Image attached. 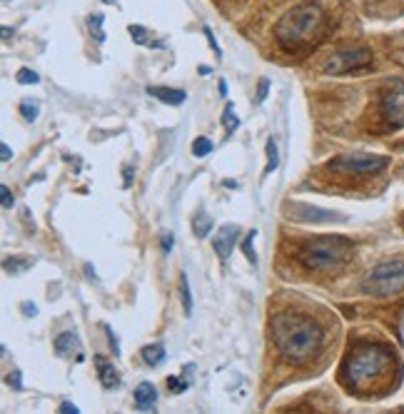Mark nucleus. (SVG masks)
I'll return each mask as SVG.
<instances>
[{
    "label": "nucleus",
    "instance_id": "f8f14e48",
    "mask_svg": "<svg viewBox=\"0 0 404 414\" xmlns=\"http://www.w3.org/2000/svg\"><path fill=\"white\" fill-rule=\"evenodd\" d=\"M133 397L138 409H155V404H158V389H155L153 382H140L135 387Z\"/></svg>",
    "mask_w": 404,
    "mask_h": 414
},
{
    "label": "nucleus",
    "instance_id": "412c9836",
    "mask_svg": "<svg viewBox=\"0 0 404 414\" xmlns=\"http://www.w3.org/2000/svg\"><path fill=\"white\" fill-rule=\"evenodd\" d=\"M255 237H257V230H252V232H247V237L242 240V252H245V257L252 262V265H257V257H255Z\"/></svg>",
    "mask_w": 404,
    "mask_h": 414
},
{
    "label": "nucleus",
    "instance_id": "bb28decb",
    "mask_svg": "<svg viewBox=\"0 0 404 414\" xmlns=\"http://www.w3.org/2000/svg\"><path fill=\"white\" fill-rule=\"evenodd\" d=\"M0 200H3V210H13V205H16V200H13V192L8 185H3L0 187Z\"/></svg>",
    "mask_w": 404,
    "mask_h": 414
},
{
    "label": "nucleus",
    "instance_id": "dca6fc26",
    "mask_svg": "<svg viewBox=\"0 0 404 414\" xmlns=\"http://www.w3.org/2000/svg\"><path fill=\"white\" fill-rule=\"evenodd\" d=\"M165 344L155 342V344H148V347H143V359L145 364H150V367H158V364L165 362Z\"/></svg>",
    "mask_w": 404,
    "mask_h": 414
},
{
    "label": "nucleus",
    "instance_id": "39448f33",
    "mask_svg": "<svg viewBox=\"0 0 404 414\" xmlns=\"http://www.w3.org/2000/svg\"><path fill=\"white\" fill-rule=\"evenodd\" d=\"M362 290L372 297H392L404 290V260H387L367 272Z\"/></svg>",
    "mask_w": 404,
    "mask_h": 414
},
{
    "label": "nucleus",
    "instance_id": "393cba45",
    "mask_svg": "<svg viewBox=\"0 0 404 414\" xmlns=\"http://www.w3.org/2000/svg\"><path fill=\"white\" fill-rule=\"evenodd\" d=\"M145 28L143 26H130V38H133L138 45H150V40H148V36H145Z\"/></svg>",
    "mask_w": 404,
    "mask_h": 414
},
{
    "label": "nucleus",
    "instance_id": "4be33fe9",
    "mask_svg": "<svg viewBox=\"0 0 404 414\" xmlns=\"http://www.w3.org/2000/svg\"><path fill=\"white\" fill-rule=\"evenodd\" d=\"M16 80L21 82V85H36V82H40V75H38L36 70H31V67H21Z\"/></svg>",
    "mask_w": 404,
    "mask_h": 414
},
{
    "label": "nucleus",
    "instance_id": "ddd939ff",
    "mask_svg": "<svg viewBox=\"0 0 404 414\" xmlns=\"http://www.w3.org/2000/svg\"><path fill=\"white\" fill-rule=\"evenodd\" d=\"M192 232H195V237H200V240H205V237L212 232V217L207 215L205 210H200L192 215Z\"/></svg>",
    "mask_w": 404,
    "mask_h": 414
},
{
    "label": "nucleus",
    "instance_id": "a878e982",
    "mask_svg": "<svg viewBox=\"0 0 404 414\" xmlns=\"http://www.w3.org/2000/svg\"><path fill=\"white\" fill-rule=\"evenodd\" d=\"M168 387L170 389H173V392H185V389H187L190 387V379L187 377H182V379H180V377H168Z\"/></svg>",
    "mask_w": 404,
    "mask_h": 414
},
{
    "label": "nucleus",
    "instance_id": "0eeeda50",
    "mask_svg": "<svg viewBox=\"0 0 404 414\" xmlns=\"http://www.w3.org/2000/svg\"><path fill=\"white\" fill-rule=\"evenodd\" d=\"M387 165L389 160L382 158V155L344 153L329 163V170H339V173H352V175H374V173H382Z\"/></svg>",
    "mask_w": 404,
    "mask_h": 414
},
{
    "label": "nucleus",
    "instance_id": "e433bc0d",
    "mask_svg": "<svg viewBox=\"0 0 404 414\" xmlns=\"http://www.w3.org/2000/svg\"><path fill=\"white\" fill-rule=\"evenodd\" d=\"M130 175H133V170L125 168V187H130Z\"/></svg>",
    "mask_w": 404,
    "mask_h": 414
},
{
    "label": "nucleus",
    "instance_id": "473e14b6",
    "mask_svg": "<svg viewBox=\"0 0 404 414\" xmlns=\"http://www.w3.org/2000/svg\"><path fill=\"white\" fill-rule=\"evenodd\" d=\"M0 158H3V163H8V160L13 158V150H11V145H8V143L0 145Z\"/></svg>",
    "mask_w": 404,
    "mask_h": 414
},
{
    "label": "nucleus",
    "instance_id": "b1692460",
    "mask_svg": "<svg viewBox=\"0 0 404 414\" xmlns=\"http://www.w3.org/2000/svg\"><path fill=\"white\" fill-rule=\"evenodd\" d=\"M21 113H23V118H26L28 123H36L38 120V105L36 102H31V100H23L21 102Z\"/></svg>",
    "mask_w": 404,
    "mask_h": 414
},
{
    "label": "nucleus",
    "instance_id": "72a5a7b5",
    "mask_svg": "<svg viewBox=\"0 0 404 414\" xmlns=\"http://www.w3.org/2000/svg\"><path fill=\"white\" fill-rule=\"evenodd\" d=\"M23 312H26V317H36L38 315V307L36 305H31V302H23Z\"/></svg>",
    "mask_w": 404,
    "mask_h": 414
},
{
    "label": "nucleus",
    "instance_id": "7c9ffc66",
    "mask_svg": "<svg viewBox=\"0 0 404 414\" xmlns=\"http://www.w3.org/2000/svg\"><path fill=\"white\" fill-rule=\"evenodd\" d=\"M6 382L11 384L13 389H23V374L18 372V369H13V374H8Z\"/></svg>",
    "mask_w": 404,
    "mask_h": 414
},
{
    "label": "nucleus",
    "instance_id": "ea45409f",
    "mask_svg": "<svg viewBox=\"0 0 404 414\" xmlns=\"http://www.w3.org/2000/svg\"><path fill=\"white\" fill-rule=\"evenodd\" d=\"M103 3H115V0H103Z\"/></svg>",
    "mask_w": 404,
    "mask_h": 414
},
{
    "label": "nucleus",
    "instance_id": "58836bf2",
    "mask_svg": "<svg viewBox=\"0 0 404 414\" xmlns=\"http://www.w3.org/2000/svg\"><path fill=\"white\" fill-rule=\"evenodd\" d=\"M222 185H225V187H237L235 180H225V183H222Z\"/></svg>",
    "mask_w": 404,
    "mask_h": 414
},
{
    "label": "nucleus",
    "instance_id": "9d476101",
    "mask_svg": "<svg viewBox=\"0 0 404 414\" xmlns=\"http://www.w3.org/2000/svg\"><path fill=\"white\" fill-rule=\"evenodd\" d=\"M95 367H97V379H100V384H103L105 389L118 387L120 374H118V369H115L113 362H108L103 354H95Z\"/></svg>",
    "mask_w": 404,
    "mask_h": 414
},
{
    "label": "nucleus",
    "instance_id": "423d86ee",
    "mask_svg": "<svg viewBox=\"0 0 404 414\" xmlns=\"http://www.w3.org/2000/svg\"><path fill=\"white\" fill-rule=\"evenodd\" d=\"M379 113L387 128H402L404 125V80L394 77L379 95Z\"/></svg>",
    "mask_w": 404,
    "mask_h": 414
},
{
    "label": "nucleus",
    "instance_id": "6e6552de",
    "mask_svg": "<svg viewBox=\"0 0 404 414\" xmlns=\"http://www.w3.org/2000/svg\"><path fill=\"white\" fill-rule=\"evenodd\" d=\"M369 65H372V53L367 48H357V50H342L337 55H332L324 62L322 70L327 75H344V72L352 70H364Z\"/></svg>",
    "mask_w": 404,
    "mask_h": 414
},
{
    "label": "nucleus",
    "instance_id": "c756f323",
    "mask_svg": "<svg viewBox=\"0 0 404 414\" xmlns=\"http://www.w3.org/2000/svg\"><path fill=\"white\" fill-rule=\"evenodd\" d=\"M202 33H205L207 43H210V48H212V53H215L217 58H222V48L217 45V40H215V36H212V31H210V28H202Z\"/></svg>",
    "mask_w": 404,
    "mask_h": 414
},
{
    "label": "nucleus",
    "instance_id": "aec40b11",
    "mask_svg": "<svg viewBox=\"0 0 404 414\" xmlns=\"http://www.w3.org/2000/svg\"><path fill=\"white\" fill-rule=\"evenodd\" d=\"M87 26H90L92 36H95L97 43H103L105 40V31H103V16L100 13H95V16L87 18Z\"/></svg>",
    "mask_w": 404,
    "mask_h": 414
},
{
    "label": "nucleus",
    "instance_id": "f3484780",
    "mask_svg": "<svg viewBox=\"0 0 404 414\" xmlns=\"http://www.w3.org/2000/svg\"><path fill=\"white\" fill-rule=\"evenodd\" d=\"M180 297H182L185 315H192V295H190L187 275H185V272H180Z\"/></svg>",
    "mask_w": 404,
    "mask_h": 414
},
{
    "label": "nucleus",
    "instance_id": "c9c22d12",
    "mask_svg": "<svg viewBox=\"0 0 404 414\" xmlns=\"http://www.w3.org/2000/svg\"><path fill=\"white\" fill-rule=\"evenodd\" d=\"M217 90H220V95H222V97H227V82H225V80L217 82Z\"/></svg>",
    "mask_w": 404,
    "mask_h": 414
},
{
    "label": "nucleus",
    "instance_id": "4c0bfd02",
    "mask_svg": "<svg viewBox=\"0 0 404 414\" xmlns=\"http://www.w3.org/2000/svg\"><path fill=\"white\" fill-rule=\"evenodd\" d=\"M11 28H3V40H8V38H11Z\"/></svg>",
    "mask_w": 404,
    "mask_h": 414
},
{
    "label": "nucleus",
    "instance_id": "f257e3e1",
    "mask_svg": "<svg viewBox=\"0 0 404 414\" xmlns=\"http://www.w3.org/2000/svg\"><path fill=\"white\" fill-rule=\"evenodd\" d=\"M397 372V359L389 347L382 344H359L347 354L342 364V382L349 392L359 397L384 394Z\"/></svg>",
    "mask_w": 404,
    "mask_h": 414
},
{
    "label": "nucleus",
    "instance_id": "6ab92c4d",
    "mask_svg": "<svg viewBox=\"0 0 404 414\" xmlns=\"http://www.w3.org/2000/svg\"><path fill=\"white\" fill-rule=\"evenodd\" d=\"M212 140L210 138H195L192 140V155L195 158H205V155H210L212 153Z\"/></svg>",
    "mask_w": 404,
    "mask_h": 414
},
{
    "label": "nucleus",
    "instance_id": "20e7f679",
    "mask_svg": "<svg viewBox=\"0 0 404 414\" xmlns=\"http://www.w3.org/2000/svg\"><path fill=\"white\" fill-rule=\"evenodd\" d=\"M352 242L347 237L339 235H324L315 237V240L305 242L297 252V260L302 262V267L315 272H332L339 270L344 262L352 255Z\"/></svg>",
    "mask_w": 404,
    "mask_h": 414
},
{
    "label": "nucleus",
    "instance_id": "1a4fd4ad",
    "mask_svg": "<svg viewBox=\"0 0 404 414\" xmlns=\"http://www.w3.org/2000/svg\"><path fill=\"white\" fill-rule=\"evenodd\" d=\"M237 240H240V227H237V225H222L220 230L212 235V247H215L217 257H220L222 262H225L227 257L232 255Z\"/></svg>",
    "mask_w": 404,
    "mask_h": 414
},
{
    "label": "nucleus",
    "instance_id": "9b49d317",
    "mask_svg": "<svg viewBox=\"0 0 404 414\" xmlns=\"http://www.w3.org/2000/svg\"><path fill=\"white\" fill-rule=\"evenodd\" d=\"M148 95H153L155 100L165 102V105H182L187 100V92L178 90V87H165V85H150Z\"/></svg>",
    "mask_w": 404,
    "mask_h": 414
},
{
    "label": "nucleus",
    "instance_id": "4468645a",
    "mask_svg": "<svg viewBox=\"0 0 404 414\" xmlns=\"http://www.w3.org/2000/svg\"><path fill=\"white\" fill-rule=\"evenodd\" d=\"M31 267H33L31 257H18V255H13V257H6V260H3V270H6L8 275H21V272L31 270Z\"/></svg>",
    "mask_w": 404,
    "mask_h": 414
},
{
    "label": "nucleus",
    "instance_id": "cd10ccee",
    "mask_svg": "<svg viewBox=\"0 0 404 414\" xmlns=\"http://www.w3.org/2000/svg\"><path fill=\"white\" fill-rule=\"evenodd\" d=\"M173 232H168V230H163V235H160V245H163V252L165 255H170L173 252Z\"/></svg>",
    "mask_w": 404,
    "mask_h": 414
},
{
    "label": "nucleus",
    "instance_id": "2f4dec72",
    "mask_svg": "<svg viewBox=\"0 0 404 414\" xmlns=\"http://www.w3.org/2000/svg\"><path fill=\"white\" fill-rule=\"evenodd\" d=\"M103 327H105V332H108V342H110V347H113V354H120V342H118V337H115V332L108 325H103Z\"/></svg>",
    "mask_w": 404,
    "mask_h": 414
},
{
    "label": "nucleus",
    "instance_id": "5701e85b",
    "mask_svg": "<svg viewBox=\"0 0 404 414\" xmlns=\"http://www.w3.org/2000/svg\"><path fill=\"white\" fill-rule=\"evenodd\" d=\"M222 125H225V128L230 130V133H232V130L240 128V120H237L235 108H232V102H230V105H227V108H225V113H222Z\"/></svg>",
    "mask_w": 404,
    "mask_h": 414
},
{
    "label": "nucleus",
    "instance_id": "a211bd4d",
    "mask_svg": "<svg viewBox=\"0 0 404 414\" xmlns=\"http://www.w3.org/2000/svg\"><path fill=\"white\" fill-rule=\"evenodd\" d=\"M280 165V155H277V143L275 140H267V168H265V175H272Z\"/></svg>",
    "mask_w": 404,
    "mask_h": 414
},
{
    "label": "nucleus",
    "instance_id": "2eb2a0df",
    "mask_svg": "<svg viewBox=\"0 0 404 414\" xmlns=\"http://www.w3.org/2000/svg\"><path fill=\"white\" fill-rule=\"evenodd\" d=\"M80 347V342H77V334L75 332H62L55 337V349L58 354H62V357H67V354L72 352V349Z\"/></svg>",
    "mask_w": 404,
    "mask_h": 414
},
{
    "label": "nucleus",
    "instance_id": "7ed1b4c3",
    "mask_svg": "<svg viewBox=\"0 0 404 414\" xmlns=\"http://www.w3.org/2000/svg\"><path fill=\"white\" fill-rule=\"evenodd\" d=\"M322 28L324 16L320 6L302 3V6H295L277 21L275 38L285 50H302V48L315 45L322 38Z\"/></svg>",
    "mask_w": 404,
    "mask_h": 414
},
{
    "label": "nucleus",
    "instance_id": "f03ea898",
    "mask_svg": "<svg viewBox=\"0 0 404 414\" xmlns=\"http://www.w3.org/2000/svg\"><path fill=\"white\" fill-rule=\"evenodd\" d=\"M272 342L290 364H305L322 349L324 329L317 320L300 312H277L270 322Z\"/></svg>",
    "mask_w": 404,
    "mask_h": 414
},
{
    "label": "nucleus",
    "instance_id": "f704fd0d",
    "mask_svg": "<svg viewBox=\"0 0 404 414\" xmlns=\"http://www.w3.org/2000/svg\"><path fill=\"white\" fill-rule=\"evenodd\" d=\"M60 412H62V414H77L80 409H77L72 402H62V404H60Z\"/></svg>",
    "mask_w": 404,
    "mask_h": 414
},
{
    "label": "nucleus",
    "instance_id": "c85d7f7f",
    "mask_svg": "<svg viewBox=\"0 0 404 414\" xmlns=\"http://www.w3.org/2000/svg\"><path fill=\"white\" fill-rule=\"evenodd\" d=\"M267 92H270V80H267V77H262V80L257 82V102H265Z\"/></svg>",
    "mask_w": 404,
    "mask_h": 414
}]
</instances>
